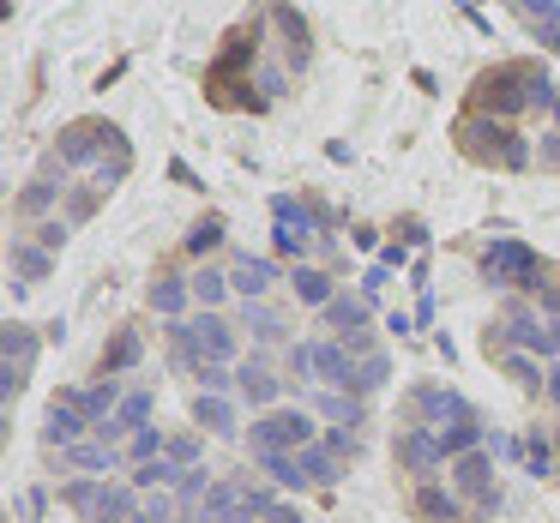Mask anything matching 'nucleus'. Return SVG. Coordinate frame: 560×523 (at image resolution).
Masks as SVG:
<instances>
[{"mask_svg": "<svg viewBox=\"0 0 560 523\" xmlns=\"http://www.w3.org/2000/svg\"><path fill=\"white\" fill-rule=\"evenodd\" d=\"M560 91L548 85V73L536 61H506L476 73L470 85V115H494V121H518L524 109H548Z\"/></svg>", "mask_w": 560, "mask_h": 523, "instance_id": "f257e3e1", "label": "nucleus"}, {"mask_svg": "<svg viewBox=\"0 0 560 523\" xmlns=\"http://www.w3.org/2000/svg\"><path fill=\"white\" fill-rule=\"evenodd\" d=\"M458 151L470 163H482V169H506V175H518V169H530L536 163V151L524 145V133L512 121H494V115H470L464 109V121H458Z\"/></svg>", "mask_w": 560, "mask_h": 523, "instance_id": "f03ea898", "label": "nucleus"}, {"mask_svg": "<svg viewBox=\"0 0 560 523\" xmlns=\"http://www.w3.org/2000/svg\"><path fill=\"white\" fill-rule=\"evenodd\" d=\"M319 433H326V427L314 421V409H307V403H278V409H259L254 415L247 445H254V457H278V451L319 445Z\"/></svg>", "mask_w": 560, "mask_h": 523, "instance_id": "7ed1b4c3", "label": "nucleus"}, {"mask_svg": "<svg viewBox=\"0 0 560 523\" xmlns=\"http://www.w3.org/2000/svg\"><path fill=\"white\" fill-rule=\"evenodd\" d=\"M542 253H536L530 241H512V235H494V241L482 247V277H494L500 289H518L530 295L536 283H542Z\"/></svg>", "mask_w": 560, "mask_h": 523, "instance_id": "20e7f679", "label": "nucleus"}, {"mask_svg": "<svg viewBox=\"0 0 560 523\" xmlns=\"http://www.w3.org/2000/svg\"><path fill=\"white\" fill-rule=\"evenodd\" d=\"M115 139H121V127H109V121H67L61 139H55V157L49 163H61L67 175H73V169H97V163L115 151Z\"/></svg>", "mask_w": 560, "mask_h": 523, "instance_id": "39448f33", "label": "nucleus"}, {"mask_svg": "<svg viewBox=\"0 0 560 523\" xmlns=\"http://www.w3.org/2000/svg\"><path fill=\"white\" fill-rule=\"evenodd\" d=\"M392 457H398V469L410 475V482H434V475L452 463L434 427H398V445H392Z\"/></svg>", "mask_w": 560, "mask_h": 523, "instance_id": "423d86ee", "label": "nucleus"}, {"mask_svg": "<svg viewBox=\"0 0 560 523\" xmlns=\"http://www.w3.org/2000/svg\"><path fill=\"white\" fill-rule=\"evenodd\" d=\"M31 367H37V331L7 319V337H0V391H7V403L31 385Z\"/></svg>", "mask_w": 560, "mask_h": 523, "instance_id": "0eeeda50", "label": "nucleus"}, {"mask_svg": "<svg viewBox=\"0 0 560 523\" xmlns=\"http://www.w3.org/2000/svg\"><path fill=\"white\" fill-rule=\"evenodd\" d=\"M410 511L422 523H464V499L452 494L446 475H434V482H416L410 487Z\"/></svg>", "mask_w": 560, "mask_h": 523, "instance_id": "6e6552de", "label": "nucleus"}, {"mask_svg": "<svg viewBox=\"0 0 560 523\" xmlns=\"http://www.w3.org/2000/svg\"><path fill=\"white\" fill-rule=\"evenodd\" d=\"M235 397L254 403V409H278V403H283V379L271 373L259 355H254V361H235Z\"/></svg>", "mask_w": 560, "mask_h": 523, "instance_id": "1a4fd4ad", "label": "nucleus"}, {"mask_svg": "<svg viewBox=\"0 0 560 523\" xmlns=\"http://www.w3.org/2000/svg\"><path fill=\"white\" fill-rule=\"evenodd\" d=\"M319 319H326L331 337H355V331H362L368 319H374V295H368V289H355V295H350V289H338V295H331V307H326Z\"/></svg>", "mask_w": 560, "mask_h": 523, "instance_id": "9d476101", "label": "nucleus"}, {"mask_svg": "<svg viewBox=\"0 0 560 523\" xmlns=\"http://www.w3.org/2000/svg\"><path fill=\"white\" fill-rule=\"evenodd\" d=\"M7 271H13V289H31V283H43L55 271V253L37 247L31 235H13V247H7Z\"/></svg>", "mask_w": 560, "mask_h": 523, "instance_id": "9b49d317", "label": "nucleus"}, {"mask_svg": "<svg viewBox=\"0 0 560 523\" xmlns=\"http://www.w3.org/2000/svg\"><path fill=\"white\" fill-rule=\"evenodd\" d=\"M271 283H278V265H271V259H254V253L230 259V289H235V295H247V301H266Z\"/></svg>", "mask_w": 560, "mask_h": 523, "instance_id": "f8f14e48", "label": "nucleus"}, {"mask_svg": "<svg viewBox=\"0 0 560 523\" xmlns=\"http://www.w3.org/2000/svg\"><path fill=\"white\" fill-rule=\"evenodd\" d=\"M151 307H158L170 325H175V319H194V307H199V301H194V277H175V271H163V277L151 283Z\"/></svg>", "mask_w": 560, "mask_h": 523, "instance_id": "ddd939ff", "label": "nucleus"}, {"mask_svg": "<svg viewBox=\"0 0 560 523\" xmlns=\"http://www.w3.org/2000/svg\"><path fill=\"white\" fill-rule=\"evenodd\" d=\"M79 439H91V421L73 409V403L55 397V403H49V421H43V445H49V451H67V445H79Z\"/></svg>", "mask_w": 560, "mask_h": 523, "instance_id": "4468645a", "label": "nucleus"}, {"mask_svg": "<svg viewBox=\"0 0 560 523\" xmlns=\"http://www.w3.org/2000/svg\"><path fill=\"white\" fill-rule=\"evenodd\" d=\"M266 19L283 31V55H290V73H295V67L307 61V19L295 13L290 0H271V7H266Z\"/></svg>", "mask_w": 560, "mask_h": 523, "instance_id": "2eb2a0df", "label": "nucleus"}, {"mask_svg": "<svg viewBox=\"0 0 560 523\" xmlns=\"http://www.w3.org/2000/svg\"><path fill=\"white\" fill-rule=\"evenodd\" d=\"M194 421L211 433H242V409L230 403V391H199L194 397Z\"/></svg>", "mask_w": 560, "mask_h": 523, "instance_id": "dca6fc26", "label": "nucleus"}, {"mask_svg": "<svg viewBox=\"0 0 560 523\" xmlns=\"http://www.w3.org/2000/svg\"><path fill=\"white\" fill-rule=\"evenodd\" d=\"M61 463H67V469H85V475H97V469H121V445H103V439L97 433H91V439H79V445H67L61 451Z\"/></svg>", "mask_w": 560, "mask_h": 523, "instance_id": "f3484780", "label": "nucleus"}, {"mask_svg": "<svg viewBox=\"0 0 560 523\" xmlns=\"http://www.w3.org/2000/svg\"><path fill=\"white\" fill-rule=\"evenodd\" d=\"M307 409L326 415V427H362V397H355V391H326L319 385L314 397H307Z\"/></svg>", "mask_w": 560, "mask_h": 523, "instance_id": "a211bd4d", "label": "nucleus"}, {"mask_svg": "<svg viewBox=\"0 0 560 523\" xmlns=\"http://www.w3.org/2000/svg\"><path fill=\"white\" fill-rule=\"evenodd\" d=\"M290 289H295V301H302V307L326 313V307H331V295H338V283H331L326 271H314V265H295V271H290Z\"/></svg>", "mask_w": 560, "mask_h": 523, "instance_id": "6ab92c4d", "label": "nucleus"}, {"mask_svg": "<svg viewBox=\"0 0 560 523\" xmlns=\"http://www.w3.org/2000/svg\"><path fill=\"white\" fill-rule=\"evenodd\" d=\"M139 355H145V337H139V331L127 325L121 337H115L109 349H103V361H97V379H115V373H127V367H133Z\"/></svg>", "mask_w": 560, "mask_h": 523, "instance_id": "aec40b11", "label": "nucleus"}, {"mask_svg": "<svg viewBox=\"0 0 560 523\" xmlns=\"http://www.w3.org/2000/svg\"><path fill=\"white\" fill-rule=\"evenodd\" d=\"M230 271H218V265H199L194 271V301L206 307V313H223V301H230Z\"/></svg>", "mask_w": 560, "mask_h": 523, "instance_id": "412c9836", "label": "nucleus"}, {"mask_svg": "<svg viewBox=\"0 0 560 523\" xmlns=\"http://www.w3.org/2000/svg\"><path fill=\"white\" fill-rule=\"evenodd\" d=\"M218 247H223V217H199L194 235H187V259H206V253H218Z\"/></svg>", "mask_w": 560, "mask_h": 523, "instance_id": "4be33fe9", "label": "nucleus"}, {"mask_svg": "<svg viewBox=\"0 0 560 523\" xmlns=\"http://www.w3.org/2000/svg\"><path fill=\"white\" fill-rule=\"evenodd\" d=\"M170 457L182 463V469H199V439L194 433H175L170 439Z\"/></svg>", "mask_w": 560, "mask_h": 523, "instance_id": "5701e85b", "label": "nucleus"}, {"mask_svg": "<svg viewBox=\"0 0 560 523\" xmlns=\"http://www.w3.org/2000/svg\"><path fill=\"white\" fill-rule=\"evenodd\" d=\"M548 463H555V439H548V433H530V469L548 475Z\"/></svg>", "mask_w": 560, "mask_h": 523, "instance_id": "b1692460", "label": "nucleus"}, {"mask_svg": "<svg viewBox=\"0 0 560 523\" xmlns=\"http://www.w3.org/2000/svg\"><path fill=\"white\" fill-rule=\"evenodd\" d=\"M548 145L536 151V169H548V175H560V133H542Z\"/></svg>", "mask_w": 560, "mask_h": 523, "instance_id": "393cba45", "label": "nucleus"}, {"mask_svg": "<svg viewBox=\"0 0 560 523\" xmlns=\"http://www.w3.org/2000/svg\"><path fill=\"white\" fill-rule=\"evenodd\" d=\"M548 115H555V127H560V97H555V103H548Z\"/></svg>", "mask_w": 560, "mask_h": 523, "instance_id": "a878e982", "label": "nucleus"}]
</instances>
